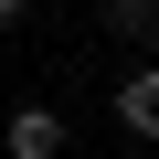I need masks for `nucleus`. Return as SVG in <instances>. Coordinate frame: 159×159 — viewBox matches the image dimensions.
<instances>
[{
	"label": "nucleus",
	"instance_id": "1",
	"mask_svg": "<svg viewBox=\"0 0 159 159\" xmlns=\"http://www.w3.org/2000/svg\"><path fill=\"white\" fill-rule=\"evenodd\" d=\"M0 148H11V159H64V117L53 106H21L11 127H0Z\"/></svg>",
	"mask_w": 159,
	"mask_h": 159
},
{
	"label": "nucleus",
	"instance_id": "3",
	"mask_svg": "<svg viewBox=\"0 0 159 159\" xmlns=\"http://www.w3.org/2000/svg\"><path fill=\"white\" fill-rule=\"evenodd\" d=\"M106 32H127V43L159 32V0H106Z\"/></svg>",
	"mask_w": 159,
	"mask_h": 159
},
{
	"label": "nucleus",
	"instance_id": "2",
	"mask_svg": "<svg viewBox=\"0 0 159 159\" xmlns=\"http://www.w3.org/2000/svg\"><path fill=\"white\" fill-rule=\"evenodd\" d=\"M117 117H127V138H159V64L117 85Z\"/></svg>",
	"mask_w": 159,
	"mask_h": 159
},
{
	"label": "nucleus",
	"instance_id": "4",
	"mask_svg": "<svg viewBox=\"0 0 159 159\" xmlns=\"http://www.w3.org/2000/svg\"><path fill=\"white\" fill-rule=\"evenodd\" d=\"M0 21H21V0H0Z\"/></svg>",
	"mask_w": 159,
	"mask_h": 159
}]
</instances>
